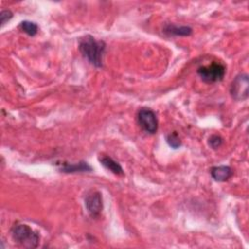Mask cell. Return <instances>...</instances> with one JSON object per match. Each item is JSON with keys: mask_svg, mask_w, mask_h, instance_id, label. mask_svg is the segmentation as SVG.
I'll return each mask as SVG.
<instances>
[{"mask_svg": "<svg viewBox=\"0 0 249 249\" xmlns=\"http://www.w3.org/2000/svg\"><path fill=\"white\" fill-rule=\"evenodd\" d=\"M162 32L169 36H190L193 28L188 25H177L174 23H165Z\"/></svg>", "mask_w": 249, "mask_h": 249, "instance_id": "cell-9", "label": "cell"}, {"mask_svg": "<svg viewBox=\"0 0 249 249\" xmlns=\"http://www.w3.org/2000/svg\"><path fill=\"white\" fill-rule=\"evenodd\" d=\"M13 239L26 248H36L40 242V234L25 224H16L11 230Z\"/></svg>", "mask_w": 249, "mask_h": 249, "instance_id": "cell-2", "label": "cell"}, {"mask_svg": "<svg viewBox=\"0 0 249 249\" xmlns=\"http://www.w3.org/2000/svg\"><path fill=\"white\" fill-rule=\"evenodd\" d=\"M165 139H166V143L172 149H178L182 145V141H181L179 135L177 134V132H175V131L168 133L166 135Z\"/></svg>", "mask_w": 249, "mask_h": 249, "instance_id": "cell-12", "label": "cell"}, {"mask_svg": "<svg viewBox=\"0 0 249 249\" xmlns=\"http://www.w3.org/2000/svg\"><path fill=\"white\" fill-rule=\"evenodd\" d=\"M230 92L236 101H243L249 95V80L247 74H238L231 84Z\"/></svg>", "mask_w": 249, "mask_h": 249, "instance_id": "cell-4", "label": "cell"}, {"mask_svg": "<svg viewBox=\"0 0 249 249\" xmlns=\"http://www.w3.org/2000/svg\"><path fill=\"white\" fill-rule=\"evenodd\" d=\"M137 122L147 133L154 134L158 130V118L150 108H141L137 112Z\"/></svg>", "mask_w": 249, "mask_h": 249, "instance_id": "cell-5", "label": "cell"}, {"mask_svg": "<svg viewBox=\"0 0 249 249\" xmlns=\"http://www.w3.org/2000/svg\"><path fill=\"white\" fill-rule=\"evenodd\" d=\"M233 174V170L229 165H217L210 169L211 177L217 182L228 181Z\"/></svg>", "mask_w": 249, "mask_h": 249, "instance_id": "cell-8", "label": "cell"}, {"mask_svg": "<svg viewBox=\"0 0 249 249\" xmlns=\"http://www.w3.org/2000/svg\"><path fill=\"white\" fill-rule=\"evenodd\" d=\"M85 206L90 217H98L103 209L102 195L97 191L89 193L85 198Z\"/></svg>", "mask_w": 249, "mask_h": 249, "instance_id": "cell-6", "label": "cell"}, {"mask_svg": "<svg viewBox=\"0 0 249 249\" xmlns=\"http://www.w3.org/2000/svg\"><path fill=\"white\" fill-rule=\"evenodd\" d=\"M99 161L107 170H110L112 173H114L116 175H120V176L124 175V172L122 165L118 161L113 160L111 157L102 156L99 158Z\"/></svg>", "mask_w": 249, "mask_h": 249, "instance_id": "cell-10", "label": "cell"}, {"mask_svg": "<svg viewBox=\"0 0 249 249\" xmlns=\"http://www.w3.org/2000/svg\"><path fill=\"white\" fill-rule=\"evenodd\" d=\"M106 44L102 40H96L91 35H86L79 40V51L82 55L93 66L102 67Z\"/></svg>", "mask_w": 249, "mask_h": 249, "instance_id": "cell-1", "label": "cell"}, {"mask_svg": "<svg viewBox=\"0 0 249 249\" xmlns=\"http://www.w3.org/2000/svg\"><path fill=\"white\" fill-rule=\"evenodd\" d=\"M58 170L64 173H82V172H90L92 167L87 161L79 162H66L62 161L58 163Z\"/></svg>", "mask_w": 249, "mask_h": 249, "instance_id": "cell-7", "label": "cell"}, {"mask_svg": "<svg viewBox=\"0 0 249 249\" xmlns=\"http://www.w3.org/2000/svg\"><path fill=\"white\" fill-rule=\"evenodd\" d=\"M18 28L29 36H35L38 33V29H39L37 23L30 20L21 21L18 25Z\"/></svg>", "mask_w": 249, "mask_h": 249, "instance_id": "cell-11", "label": "cell"}, {"mask_svg": "<svg viewBox=\"0 0 249 249\" xmlns=\"http://www.w3.org/2000/svg\"><path fill=\"white\" fill-rule=\"evenodd\" d=\"M13 18V13L10 10H3L0 13V18H1V25L3 26L7 21H9Z\"/></svg>", "mask_w": 249, "mask_h": 249, "instance_id": "cell-14", "label": "cell"}, {"mask_svg": "<svg viewBox=\"0 0 249 249\" xmlns=\"http://www.w3.org/2000/svg\"><path fill=\"white\" fill-rule=\"evenodd\" d=\"M226 66L221 62H212L208 65H203L197 68V75L200 79L207 84L220 82L226 75Z\"/></svg>", "mask_w": 249, "mask_h": 249, "instance_id": "cell-3", "label": "cell"}, {"mask_svg": "<svg viewBox=\"0 0 249 249\" xmlns=\"http://www.w3.org/2000/svg\"><path fill=\"white\" fill-rule=\"evenodd\" d=\"M223 141L224 140H223L221 135H219V134H212L208 138V145L212 149H218V148H220L222 146Z\"/></svg>", "mask_w": 249, "mask_h": 249, "instance_id": "cell-13", "label": "cell"}]
</instances>
